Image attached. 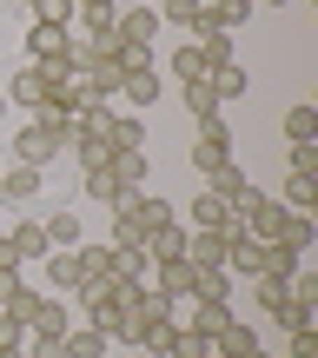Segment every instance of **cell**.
<instances>
[{"label":"cell","mask_w":318,"mask_h":358,"mask_svg":"<svg viewBox=\"0 0 318 358\" xmlns=\"http://www.w3.org/2000/svg\"><path fill=\"white\" fill-rule=\"evenodd\" d=\"M66 153L80 159V173H100L106 159H113V146H106L100 133H87V127H80V120H73V146H66Z\"/></svg>","instance_id":"obj_15"},{"label":"cell","mask_w":318,"mask_h":358,"mask_svg":"<svg viewBox=\"0 0 318 358\" xmlns=\"http://www.w3.org/2000/svg\"><path fill=\"white\" fill-rule=\"evenodd\" d=\"M205 192H212V199H226V206H232V213H239V206H245V199H252V192H259V186H252V173H245V166H239V159H226V166H219V173H205Z\"/></svg>","instance_id":"obj_3"},{"label":"cell","mask_w":318,"mask_h":358,"mask_svg":"<svg viewBox=\"0 0 318 358\" xmlns=\"http://www.w3.org/2000/svg\"><path fill=\"white\" fill-rule=\"evenodd\" d=\"M120 93H127L133 106H159V73L146 66V73H120Z\"/></svg>","instance_id":"obj_27"},{"label":"cell","mask_w":318,"mask_h":358,"mask_svg":"<svg viewBox=\"0 0 318 358\" xmlns=\"http://www.w3.org/2000/svg\"><path fill=\"white\" fill-rule=\"evenodd\" d=\"M66 325H73V312L60 306V292H40L34 319H27V338H66Z\"/></svg>","instance_id":"obj_4"},{"label":"cell","mask_w":318,"mask_h":358,"mask_svg":"<svg viewBox=\"0 0 318 358\" xmlns=\"http://www.w3.org/2000/svg\"><path fill=\"white\" fill-rule=\"evenodd\" d=\"M232 232H239V226H232ZM186 266L192 272L226 266V232H186Z\"/></svg>","instance_id":"obj_7"},{"label":"cell","mask_w":318,"mask_h":358,"mask_svg":"<svg viewBox=\"0 0 318 358\" xmlns=\"http://www.w3.org/2000/svg\"><path fill=\"white\" fill-rule=\"evenodd\" d=\"M312 199H318V173H285V213H312Z\"/></svg>","instance_id":"obj_25"},{"label":"cell","mask_w":318,"mask_h":358,"mask_svg":"<svg viewBox=\"0 0 318 358\" xmlns=\"http://www.w3.org/2000/svg\"><path fill=\"white\" fill-rule=\"evenodd\" d=\"M252 358H272V352H266V345H259V352H252Z\"/></svg>","instance_id":"obj_45"},{"label":"cell","mask_w":318,"mask_h":358,"mask_svg":"<svg viewBox=\"0 0 318 358\" xmlns=\"http://www.w3.org/2000/svg\"><path fill=\"white\" fill-rule=\"evenodd\" d=\"M0 113H7V93H0Z\"/></svg>","instance_id":"obj_46"},{"label":"cell","mask_w":318,"mask_h":358,"mask_svg":"<svg viewBox=\"0 0 318 358\" xmlns=\"http://www.w3.org/2000/svg\"><path fill=\"white\" fill-rule=\"evenodd\" d=\"M40 179H47L40 166H20V159H13V166L0 173V199H7V206H27V199L40 192Z\"/></svg>","instance_id":"obj_14"},{"label":"cell","mask_w":318,"mask_h":358,"mask_svg":"<svg viewBox=\"0 0 318 358\" xmlns=\"http://www.w3.org/2000/svg\"><path fill=\"white\" fill-rule=\"evenodd\" d=\"M285 358H298V352H285Z\"/></svg>","instance_id":"obj_50"},{"label":"cell","mask_w":318,"mask_h":358,"mask_svg":"<svg viewBox=\"0 0 318 358\" xmlns=\"http://www.w3.org/2000/svg\"><path fill=\"white\" fill-rule=\"evenodd\" d=\"M205 358H219V352H205Z\"/></svg>","instance_id":"obj_49"},{"label":"cell","mask_w":318,"mask_h":358,"mask_svg":"<svg viewBox=\"0 0 318 358\" xmlns=\"http://www.w3.org/2000/svg\"><path fill=\"white\" fill-rule=\"evenodd\" d=\"M305 266V252H292V245H279V239H266V252H259V279H272V285H285L292 272Z\"/></svg>","instance_id":"obj_10"},{"label":"cell","mask_w":318,"mask_h":358,"mask_svg":"<svg viewBox=\"0 0 318 358\" xmlns=\"http://www.w3.org/2000/svg\"><path fill=\"white\" fill-rule=\"evenodd\" d=\"M40 226H47V245H53V252H73V245L87 239V226H80L73 213H53V219H40Z\"/></svg>","instance_id":"obj_23"},{"label":"cell","mask_w":318,"mask_h":358,"mask_svg":"<svg viewBox=\"0 0 318 358\" xmlns=\"http://www.w3.org/2000/svg\"><path fill=\"white\" fill-rule=\"evenodd\" d=\"M166 73H173L179 87H186V80H205V53H199V47H192V40H186V47H179L173 60H166Z\"/></svg>","instance_id":"obj_30"},{"label":"cell","mask_w":318,"mask_h":358,"mask_svg":"<svg viewBox=\"0 0 318 358\" xmlns=\"http://www.w3.org/2000/svg\"><path fill=\"white\" fill-rule=\"evenodd\" d=\"M34 306H40V285H27V279H20V292H13V299H7L0 312H13V319L27 325V319H34Z\"/></svg>","instance_id":"obj_36"},{"label":"cell","mask_w":318,"mask_h":358,"mask_svg":"<svg viewBox=\"0 0 318 358\" xmlns=\"http://www.w3.org/2000/svg\"><path fill=\"white\" fill-rule=\"evenodd\" d=\"M292 173H318V140H305V146H292Z\"/></svg>","instance_id":"obj_39"},{"label":"cell","mask_w":318,"mask_h":358,"mask_svg":"<svg viewBox=\"0 0 318 358\" xmlns=\"http://www.w3.org/2000/svg\"><path fill=\"white\" fill-rule=\"evenodd\" d=\"M106 345H113V338L93 332V325H66V338H60V352H66V358H106Z\"/></svg>","instance_id":"obj_18"},{"label":"cell","mask_w":318,"mask_h":358,"mask_svg":"<svg viewBox=\"0 0 318 358\" xmlns=\"http://www.w3.org/2000/svg\"><path fill=\"white\" fill-rule=\"evenodd\" d=\"M232 159V127H219V120H205L199 133H192V166H199V179L205 173H219Z\"/></svg>","instance_id":"obj_2"},{"label":"cell","mask_w":318,"mask_h":358,"mask_svg":"<svg viewBox=\"0 0 318 358\" xmlns=\"http://www.w3.org/2000/svg\"><path fill=\"white\" fill-rule=\"evenodd\" d=\"M259 252H266V239H252V232H226V272L259 279Z\"/></svg>","instance_id":"obj_8"},{"label":"cell","mask_w":318,"mask_h":358,"mask_svg":"<svg viewBox=\"0 0 318 358\" xmlns=\"http://www.w3.org/2000/svg\"><path fill=\"white\" fill-rule=\"evenodd\" d=\"M205 87H212V93H219V106H226V100H239V93L252 87V73H245L239 60H226V66H205Z\"/></svg>","instance_id":"obj_16"},{"label":"cell","mask_w":318,"mask_h":358,"mask_svg":"<svg viewBox=\"0 0 318 358\" xmlns=\"http://www.w3.org/2000/svg\"><path fill=\"white\" fill-rule=\"evenodd\" d=\"M252 7H259V0H205V27H226V34H232V27L252 20Z\"/></svg>","instance_id":"obj_21"},{"label":"cell","mask_w":318,"mask_h":358,"mask_svg":"<svg viewBox=\"0 0 318 358\" xmlns=\"http://www.w3.org/2000/svg\"><path fill=\"white\" fill-rule=\"evenodd\" d=\"M266 7H292V0H266Z\"/></svg>","instance_id":"obj_44"},{"label":"cell","mask_w":318,"mask_h":358,"mask_svg":"<svg viewBox=\"0 0 318 358\" xmlns=\"http://www.w3.org/2000/svg\"><path fill=\"white\" fill-rule=\"evenodd\" d=\"M20 358H66V352H60V338H27Z\"/></svg>","instance_id":"obj_40"},{"label":"cell","mask_w":318,"mask_h":358,"mask_svg":"<svg viewBox=\"0 0 318 358\" xmlns=\"http://www.w3.org/2000/svg\"><path fill=\"white\" fill-rule=\"evenodd\" d=\"M106 60H113L120 73H146V66H153V47H140V40H113Z\"/></svg>","instance_id":"obj_26"},{"label":"cell","mask_w":318,"mask_h":358,"mask_svg":"<svg viewBox=\"0 0 318 358\" xmlns=\"http://www.w3.org/2000/svg\"><path fill=\"white\" fill-rule=\"evenodd\" d=\"M80 186H87V199H93V206H106V213H113V206H127L133 192H140V186H127V179H113L106 166H100V173H87Z\"/></svg>","instance_id":"obj_13"},{"label":"cell","mask_w":318,"mask_h":358,"mask_svg":"<svg viewBox=\"0 0 318 358\" xmlns=\"http://www.w3.org/2000/svg\"><path fill=\"white\" fill-rule=\"evenodd\" d=\"M285 338H292L298 358H318V325H312V332H285Z\"/></svg>","instance_id":"obj_41"},{"label":"cell","mask_w":318,"mask_h":358,"mask_svg":"<svg viewBox=\"0 0 318 358\" xmlns=\"http://www.w3.org/2000/svg\"><path fill=\"white\" fill-rule=\"evenodd\" d=\"M20 352H27V325L13 312H0V358H20Z\"/></svg>","instance_id":"obj_35"},{"label":"cell","mask_w":318,"mask_h":358,"mask_svg":"<svg viewBox=\"0 0 318 358\" xmlns=\"http://www.w3.org/2000/svg\"><path fill=\"white\" fill-rule=\"evenodd\" d=\"M259 285V306H266V319H279V306H285V285H272V279H252Z\"/></svg>","instance_id":"obj_38"},{"label":"cell","mask_w":318,"mask_h":358,"mask_svg":"<svg viewBox=\"0 0 318 358\" xmlns=\"http://www.w3.org/2000/svg\"><path fill=\"white\" fill-rule=\"evenodd\" d=\"M146 7H159V0H146Z\"/></svg>","instance_id":"obj_48"},{"label":"cell","mask_w":318,"mask_h":358,"mask_svg":"<svg viewBox=\"0 0 318 358\" xmlns=\"http://www.w3.org/2000/svg\"><path fill=\"white\" fill-rule=\"evenodd\" d=\"M285 140H292V146L318 140V106H292V113H285Z\"/></svg>","instance_id":"obj_32"},{"label":"cell","mask_w":318,"mask_h":358,"mask_svg":"<svg viewBox=\"0 0 318 358\" xmlns=\"http://www.w3.org/2000/svg\"><path fill=\"white\" fill-rule=\"evenodd\" d=\"M34 20H53V27H73V7H66V0H34Z\"/></svg>","instance_id":"obj_37"},{"label":"cell","mask_w":318,"mask_h":358,"mask_svg":"<svg viewBox=\"0 0 318 358\" xmlns=\"http://www.w3.org/2000/svg\"><path fill=\"white\" fill-rule=\"evenodd\" d=\"M186 219H192V232H232L239 226V213H232L226 199H212V192H199V199L186 206Z\"/></svg>","instance_id":"obj_5"},{"label":"cell","mask_w":318,"mask_h":358,"mask_svg":"<svg viewBox=\"0 0 318 358\" xmlns=\"http://www.w3.org/2000/svg\"><path fill=\"white\" fill-rule=\"evenodd\" d=\"M159 7H133V13H120V40H140V47H153V34H159Z\"/></svg>","instance_id":"obj_19"},{"label":"cell","mask_w":318,"mask_h":358,"mask_svg":"<svg viewBox=\"0 0 318 358\" xmlns=\"http://www.w3.org/2000/svg\"><path fill=\"white\" fill-rule=\"evenodd\" d=\"M312 239H318V219H312V213H285V232H279V245H292V252H305Z\"/></svg>","instance_id":"obj_31"},{"label":"cell","mask_w":318,"mask_h":358,"mask_svg":"<svg viewBox=\"0 0 318 358\" xmlns=\"http://www.w3.org/2000/svg\"><path fill=\"white\" fill-rule=\"evenodd\" d=\"M40 266H47V285H66V292H80V252H47Z\"/></svg>","instance_id":"obj_29"},{"label":"cell","mask_w":318,"mask_h":358,"mask_svg":"<svg viewBox=\"0 0 318 358\" xmlns=\"http://www.w3.org/2000/svg\"><path fill=\"white\" fill-rule=\"evenodd\" d=\"M179 325H192V332L219 338V332H226V325H232V306H226V299H192V312H186V319H179Z\"/></svg>","instance_id":"obj_11"},{"label":"cell","mask_w":318,"mask_h":358,"mask_svg":"<svg viewBox=\"0 0 318 358\" xmlns=\"http://www.w3.org/2000/svg\"><path fill=\"white\" fill-rule=\"evenodd\" d=\"M66 47H73L66 27H53V20H34V27H27V60H60Z\"/></svg>","instance_id":"obj_6"},{"label":"cell","mask_w":318,"mask_h":358,"mask_svg":"<svg viewBox=\"0 0 318 358\" xmlns=\"http://www.w3.org/2000/svg\"><path fill=\"white\" fill-rule=\"evenodd\" d=\"M179 93H186V113L199 120V127H205V120H219V93L205 87V80H186V87H179Z\"/></svg>","instance_id":"obj_28"},{"label":"cell","mask_w":318,"mask_h":358,"mask_svg":"<svg viewBox=\"0 0 318 358\" xmlns=\"http://www.w3.org/2000/svg\"><path fill=\"white\" fill-rule=\"evenodd\" d=\"M66 7H73V13H87V7H100V0H66Z\"/></svg>","instance_id":"obj_43"},{"label":"cell","mask_w":318,"mask_h":358,"mask_svg":"<svg viewBox=\"0 0 318 358\" xmlns=\"http://www.w3.org/2000/svg\"><path fill=\"white\" fill-rule=\"evenodd\" d=\"M212 352H219V358H252V352H259V332H252V325H239V319H232L226 332L212 338Z\"/></svg>","instance_id":"obj_20"},{"label":"cell","mask_w":318,"mask_h":358,"mask_svg":"<svg viewBox=\"0 0 318 358\" xmlns=\"http://www.w3.org/2000/svg\"><path fill=\"white\" fill-rule=\"evenodd\" d=\"M205 352H212V338H205V332H192V325H179V332H173V345H166V358H205Z\"/></svg>","instance_id":"obj_33"},{"label":"cell","mask_w":318,"mask_h":358,"mask_svg":"<svg viewBox=\"0 0 318 358\" xmlns=\"http://www.w3.org/2000/svg\"><path fill=\"white\" fill-rule=\"evenodd\" d=\"M66 146H73V113H60V106H40V113L13 133V159H20V166H40V173H47Z\"/></svg>","instance_id":"obj_1"},{"label":"cell","mask_w":318,"mask_h":358,"mask_svg":"<svg viewBox=\"0 0 318 358\" xmlns=\"http://www.w3.org/2000/svg\"><path fill=\"white\" fill-rule=\"evenodd\" d=\"M7 239H13V252H20V266H34V259H47V252H53L40 219H13V226H7Z\"/></svg>","instance_id":"obj_9"},{"label":"cell","mask_w":318,"mask_h":358,"mask_svg":"<svg viewBox=\"0 0 318 358\" xmlns=\"http://www.w3.org/2000/svg\"><path fill=\"white\" fill-rule=\"evenodd\" d=\"M13 292H20V266H0V306H7Z\"/></svg>","instance_id":"obj_42"},{"label":"cell","mask_w":318,"mask_h":358,"mask_svg":"<svg viewBox=\"0 0 318 358\" xmlns=\"http://www.w3.org/2000/svg\"><path fill=\"white\" fill-rule=\"evenodd\" d=\"M133 358H153V352H133Z\"/></svg>","instance_id":"obj_47"},{"label":"cell","mask_w":318,"mask_h":358,"mask_svg":"<svg viewBox=\"0 0 318 358\" xmlns=\"http://www.w3.org/2000/svg\"><path fill=\"white\" fill-rule=\"evenodd\" d=\"M106 173L127 179V186H140V179H146V146H140V153H113V159H106ZM140 192H146V186H140Z\"/></svg>","instance_id":"obj_34"},{"label":"cell","mask_w":318,"mask_h":358,"mask_svg":"<svg viewBox=\"0 0 318 358\" xmlns=\"http://www.w3.org/2000/svg\"><path fill=\"white\" fill-rule=\"evenodd\" d=\"M73 20L87 27V40H93V47H113V40H120V7H113V0H100V7L73 13Z\"/></svg>","instance_id":"obj_12"},{"label":"cell","mask_w":318,"mask_h":358,"mask_svg":"<svg viewBox=\"0 0 318 358\" xmlns=\"http://www.w3.org/2000/svg\"><path fill=\"white\" fill-rule=\"evenodd\" d=\"M27 7H34V0H27Z\"/></svg>","instance_id":"obj_51"},{"label":"cell","mask_w":318,"mask_h":358,"mask_svg":"<svg viewBox=\"0 0 318 358\" xmlns=\"http://www.w3.org/2000/svg\"><path fill=\"white\" fill-rule=\"evenodd\" d=\"M192 47L205 53V66H226V60H239V53H232V34H226V27H199V34H192Z\"/></svg>","instance_id":"obj_22"},{"label":"cell","mask_w":318,"mask_h":358,"mask_svg":"<svg viewBox=\"0 0 318 358\" xmlns=\"http://www.w3.org/2000/svg\"><path fill=\"white\" fill-rule=\"evenodd\" d=\"M146 259H186V226H179V219H166L159 232H146Z\"/></svg>","instance_id":"obj_17"},{"label":"cell","mask_w":318,"mask_h":358,"mask_svg":"<svg viewBox=\"0 0 318 358\" xmlns=\"http://www.w3.org/2000/svg\"><path fill=\"white\" fill-rule=\"evenodd\" d=\"M159 20H166V27H186V34H199V27H205V0H159Z\"/></svg>","instance_id":"obj_24"}]
</instances>
